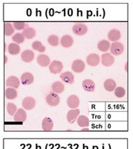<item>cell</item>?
<instances>
[{
	"instance_id": "obj_8",
	"label": "cell",
	"mask_w": 133,
	"mask_h": 149,
	"mask_svg": "<svg viewBox=\"0 0 133 149\" xmlns=\"http://www.w3.org/2000/svg\"><path fill=\"white\" fill-rule=\"evenodd\" d=\"M79 98L76 95H74V94L70 96L68 98V100H67V104H68V106L70 108L76 109L79 107Z\"/></svg>"
},
{
	"instance_id": "obj_3",
	"label": "cell",
	"mask_w": 133,
	"mask_h": 149,
	"mask_svg": "<svg viewBox=\"0 0 133 149\" xmlns=\"http://www.w3.org/2000/svg\"><path fill=\"white\" fill-rule=\"evenodd\" d=\"M124 45L119 42H115L113 44H111V48H110V51H111V54H113L115 56H119L124 51Z\"/></svg>"
},
{
	"instance_id": "obj_13",
	"label": "cell",
	"mask_w": 133,
	"mask_h": 149,
	"mask_svg": "<svg viewBox=\"0 0 133 149\" xmlns=\"http://www.w3.org/2000/svg\"><path fill=\"white\" fill-rule=\"evenodd\" d=\"M14 121L17 122H24L27 118L26 113L23 109H18L14 116Z\"/></svg>"
},
{
	"instance_id": "obj_24",
	"label": "cell",
	"mask_w": 133,
	"mask_h": 149,
	"mask_svg": "<svg viewBox=\"0 0 133 149\" xmlns=\"http://www.w3.org/2000/svg\"><path fill=\"white\" fill-rule=\"evenodd\" d=\"M110 48H111V44H110L109 41L106 40H103L100 41L98 44V50L102 52H106L108 50H109Z\"/></svg>"
},
{
	"instance_id": "obj_7",
	"label": "cell",
	"mask_w": 133,
	"mask_h": 149,
	"mask_svg": "<svg viewBox=\"0 0 133 149\" xmlns=\"http://www.w3.org/2000/svg\"><path fill=\"white\" fill-rule=\"evenodd\" d=\"M101 62L105 67H111L114 64V58L110 54L105 53L101 56Z\"/></svg>"
},
{
	"instance_id": "obj_1",
	"label": "cell",
	"mask_w": 133,
	"mask_h": 149,
	"mask_svg": "<svg viewBox=\"0 0 133 149\" xmlns=\"http://www.w3.org/2000/svg\"><path fill=\"white\" fill-rule=\"evenodd\" d=\"M46 102L49 105L52 106V107L57 106L60 103V97L58 94L52 91L47 96Z\"/></svg>"
},
{
	"instance_id": "obj_26",
	"label": "cell",
	"mask_w": 133,
	"mask_h": 149,
	"mask_svg": "<svg viewBox=\"0 0 133 149\" xmlns=\"http://www.w3.org/2000/svg\"><path fill=\"white\" fill-rule=\"evenodd\" d=\"M22 34H23L24 37L26 39H32V38H34L35 37L36 31L34 29L31 28V27H28V28H26L25 30L23 31Z\"/></svg>"
},
{
	"instance_id": "obj_9",
	"label": "cell",
	"mask_w": 133,
	"mask_h": 149,
	"mask_svg": "<svg viewBox=\"0 0 133 149\" xmlns=\"http://www.w3.org/2000/svg\"><path fill=\"white\" fill-rule=\"evenodd\" d=\"M100 61H101V58L97 54H91L87 57V63L88 65L91 67H95L98 65Z\"/></svg>"
},
{
	"instance_id": "obj_18",
	"label": "cell",
	"mask_w": 133,
	"mask_h": 149,
	"mask_svg": "<svg viewBox=\"0 0 133 149\" xmlns=\"http://www.w3.org/2000/svg\"><path fill=\"white\" fill-rule=\"evenodd\" d=\"M34 75L30 72H25L21 75V81L23 85H30L34 82Z\"/></svg>"
},
{
	"instance_id": "obj_2",
	"label": "cell",
	"mask_w": 133,
	"mask_h": 149,
	"mask_svg": "<svg viewBox=\"0 0 133 149\" xmlns=\"http://www.w3.org/2000/svg\"><path fill=\"white\" fill-rule=\"evenodd\" d=\"M73 32L78 36L84 35L87 32V26L82 23H78L76 24L72 28Z\"/></svg>"
},
{
	"instance_id": "obj_11",
	"label": "cell",
	"mask_w": 133,
	"mask_h": 149,
	"mask_svg": "<svg viewBox=\"0 0 133 149\" xmlns=\"http://www.w3.org/2000/svg\"><path fill=\"white\" fill-rule=\"evenodd\" d=\"M5 84L8 87L13 88H18L20 86V80L15 76H10L6 80Z\"/></svg>"
},
{
	"instance_id": "obj_31",
	"label": "cell",
	"mask_w": 133,
	"mask_h": 149,
	"mask_svg": "<svg viewBox=\"0 0 133 149\" xmlns=\"http://www.w3.org/2000/svg\"><path fill=\"white\" fill-rule=\"evenodd\" d=\"M32 48L34 50H36V51H39V52L40 53L44 52L45 50H46V48H45V47L41 44V42H39V41H35V42H33Z\"/></svg>"
},
{
	"instance_id": "obj_30",
	"label": "cell",
	"mask_w": 133,
	"mask_h": 149,
	"mask_svg": "<svg viewBox=\"0 0 133 149\" xmlns=\"http://www.w3.org/2000/svg\"><path fill=\"white\" fill-rule=\"evenodd\" d=\"M17 107L15 104L13 103L9 102L7 104V111H8V114L10 115L11 116H14L15 114L17 112Z\"/></svg>"
},
{
	"instance_id": "obj_5",
	"label": "cell",
	"mask_w": 133,
	"mask_h": 149,
	"mask_svg": "<svg viewBox=\"0 0 133 149\" xmlns=\"http://www.w3.org/2000/svg\"><path fill=\"white\" fill-rule=\"evenodd\" d=\"M22 105L24 109L27 110H31L34 108L36 105V100L31 97H26L23 99L22 102Z\"/></svg>"
},
{
	"instance_id": "obj_19",
	"label": "cell",
	"mask_w": 133,
	"mask_h": 149,
	"mask_svg": "<svg viewBox=\"0 0 133 149\" xmlns=\"http://www.w3.org/2000/svg\"><path fill=\"white\" fill-rule=\"evenodd\" d=\"M53 121L50 118H48V117H45L41 123V127L44 131H50L53 128Z\"/></svg>"
},
{
	"instance_id": "obj_35",
	"label": "cell",
	"mask_w": 133,
	"mask_h": 149,
	"mask_svg": "<svg viewBox=\"0 0 133 149\" xmlns=\"http://www.w3.org/2000/svg\"><path fill=\"white\" fill-rule=\"evenodd\" d=\"M89 129L88 128H83L82 131H88Z\"/></svg>"
},
{
	"instance_id": "obj_6",
	"label": "cell",
	"mask_w": 133,
	"mask_h": 149,
	"mask_svg": "<svg viewBox=\"0 0 133 149\" xmlns=\"http://www.w3.org/2000/svg\"><path fill=\"white\" fill-rule=\"evenodd\" d=\"M63 66L62 62L59 61H55V60L51 63L49 67L50 71L52 74L60 73L63 70Z\"/></svg>"
},
{
	"instance_id": "obj_28",
	"label": "cell",
	"mask_w": 133,
	"mask_h": 149,
	"mask_svg": "<svg viewBox=\"0 0 133 149\" xmlns=\"http://www.w3.org/2000/svg\"><path fill=\"white\" fill-rule=\"evenodd\" d=\"M4 31L6 36H11L14 33V28L10 22H5L4 24Z\"/></svg>"
},
{
	"instance_id": "obj_33",
	"label": "cell",
	"mask_w": 133,
	"mask_h": 149,
	"mask_svg": "<svg viewBox=\"0 0 133 149\" xmlns=\"http://www.w3.org/2000/svg\"><path fill=\"white\" fill-rule=\"evenodd\" d=\"M13 26L17 30H25L28 28V24L23 21H15L13 23Z\"/></svg>"
},
{
	"instance_id": "obj_29",
	"label": "cell",
	"mask_w": 133,
	"mask_h": 149,
	"mask_svg": "<svg viewBox=\"0 0 133 149\" xmlns=\"http://www.w3.org/2000/svg\"><path fill=\"white\" fill-rule=\"evenodd\" d=\"M48 42L52 46H58L59 45V37L57 35L52 34V35L49 36L48 38Z\"/></svg>"
},
{
	"instance_id": "obj_20",
	"label": "cell",
	"mask_w": 133,
	"mask_h": 149,
	"mask_svg": "<svg viewBox=\"0 0 133 149\" xmlns=\"http://www.w3.org/2000/svg\"><path fill=\"white\" fill-rule=\"evenodd\" d=\"M108 38L113 42H117L121 38V32L117 29H111L108 32Z\"/></svg>"
},
{
	"instance_id": "obj_12",
	"label": "cell",
	"mask_w": 133,
	"mask_h": 149,
	"mask_svg": "<svg viewBox=\"0 0 133 149\" xmlns=\"http://www.w3.org/2000/svg\"><path fill=\"white\" fill-rule=\"evenodd\" d=\"M61 79L67 84H72L74 82V75L69 71L63 72L60 76Z\"/></svg>"
},
{
	"instance_id": "obj_23",
	"label": "cell",
	"mask_w": 133,
	"mask_h": 149,
	"mask_svg": "<svg viewBox=\"0 0 133 149\" xmlns=\"http://www.w3.org/2000/svg\"><path fill=\"white\" fill-rule=\"evenodd\" d=\"M104 88L108 91H113L116 88V84L113 79H107L104 82Z\"/></svg>"
},
{
	"instance_id": "obj_36",
	"label": "cell",
	"mask_w": 133,
	"mask_h": 149,
	"mask_svg": "<svg viewBox=\"0 0 133 149\" xmlns=\"http://www.w3.org/2000/svg\"><path fill=\"white\" fill-rule=\"evenodd\" d=\"M125 69H126V71H127V64H126V67H125Z\"/></svg>"
},
{
	"instance_id": "obj_17",
	"label": "cell",
	"mask_w": 133,
	"mask_h": 149,
	"mask_svg": "<svg viewBox=\"0 0 133 149\" xmlns=\"http://www.w3.org/2000/svg\"><path fill=\"white\" fill-rule=\"evenodd\" d=\"M61 44L64 48H70L74 44L73 37L70 35H68V34L63 36L62 38L61 39Z\"/></svg>"
},
{
	"instance_id": "obj_16",
	"label": "cell",
	"mask_w": 133,
	"mask_h": 149,
	"mask_svg": "<svg viewBox=\"0 0 133 149\" xmlns=\"http://www.w3.org/2000/svg\"><path fill=\"white\" fill-rule=\"evenodd\" d=\"M34 58V53L31 50H25L21 54V59L24 62L29 63Z\"/></svg>"
},
{
	"instance_id": "obj_27",
	"label": "cell",
	"mask_w": 133,
	"mask_h": 149,
	"mask_svg": "<svg viewBox=\"0 0 133 149\" xmlns=\"http://www.w3.org/2000/svg\"><path fill=\"white\" fill-rule=\"evenodd\" d=\"M21 51V48L18 44L10 43L8 46V52L11 55H17Z\"/></svg>"
},
{
	"instance_id": "obj_34",
	"label": "cell",
	"mask_w": 133,
	"mask_h": 149,
	"mask_svg": "<svg viewBox=\"0 0 133 149\" xmlns=\"http://www.w3.org/2000/svg\"><path fill=\"white\" fill-rule=\"evenodd\" d=\"M126 94V91L123 87H117L116 89L114 90V94L118 98H121V97H124Z\"/></svg>"
},
{
	"instance_id": "obj_21",
	"label": "cell",
	"mask_w": 133,
	"mask_h": 149,
	"mask_svg": "<svg viewBox=\"0 0 133 149\" xmlns=\"http://www.w3.org/2000/svg\"><path fill=\"white\" fill-rule=\"evenodd\" d=\"M64 89H65V86H64L63 84L61 81H56V82L52 84V90L56 94H61V93L63 92Z\"/></svg>"
},
{
	"instance_id": "obj_4",
	"label": "cell",
	"mask_w": 133,
	"mask_h": 149,
	"mask_svg": "<svg viewBox=\"0 0 133 149\" xmlns=\"http://www.w3.org/2000/svg\"><path fill=\"white\" fill-rule=\"evenodd\" d=\"M71 68L74 72L76 73H81L85 69V64L84 61L81 59H76L73 61Z\"/></svg>"
},
{
	"instance_id": "obj_32",
	"label": "cell",
	"mask_w": 133,
	"mask_h": 149,
	"mask_svg": "<svg viewBox=\"0 0 133 149\" xmlns=\"http://www.w3.org/2000/svg\"><path fill=\"white\" fill-rule=\"evenodd\" d=\"M12 40L18 44L23 43L25 40V37L23 34H21V33H17V34H14L12 37Z\"/></svg>"
},
{
	"instance_id": "obj_14",
	"label": "cell",
	"mask_w": 133,
	"mask_h": 149,
	"mask_svg": "<svg viewBox=\"0 0 133 149\" xmlns=\"http://www.w3.org/2000/svg\"><path fill=\"white\" fill-rule=\"evenodd\" d=\"M37 63L39 66L42 67H46L50 65V59L49 56L44 54H41V55L38 56L37 59Z\"/></svg>"
},
{
	"instance_id": "obj_10",
	"label": "cell",
	"mask_w": 133,
	"mask_h": 149,
	"mask_svg": "<svg viewBox=\"0 0 133 149\" xmlns=\"http://www.w3.org/2000/svg\"><path fill=\"white\" fill-rule=\"evenodd\" d=\"M80 113V110L79 109H72L69 110L67 113V120L70 124H74L76 120H77L78 116Z\"/></svg>"
},
{
	"instance_id": "obj_22",
	"label": "cell",
	"mask_w": 133,
	"mask_h": 149,
	"mask_svg": "<svg viewBox=\"0 0 133 149\" xmlns=\"http://www.w3.org/2000/svg\"><path fill=\"white\" fill-rule=\"evenodd\" d=\"M5 94L6 98L8 99V100H15L18 97V93H17L15 88H10V87L5 89Z\"/></svg>"
},
{
	"instance_id": "obj_37",
	"label": "cell",
	"mask_w": 133,
	"mask_h": 149,
	"mask_svg": "<svg viewBox=\"0 0 133 149\" xmlns=\"http://www.w3.org/2000/svg\"><path fill=\"white\" fill-rule=\"evenodd\" d=\"M5 63L7 62V57H6V56H5Z\"/></svg>"
},
{
	"instance_id": "obj_15",
	"label": "cell",
	"mask_w": 133,
	"mask_h": 149,
	"mask_svg": "<svg viewBox=\"0 0 133 149\" xmlns=\"http://www.w3.org/2000/svg\"><path fill=\"white\" fill-rule=\"evenodd\" d=\"M82 87L86 91H88V92H93L95 89V84L92 80L86 79L83 81Z\"/></svg>"
},
{
	"instance_id": "obj_25",
	"label": "cell",
	"mask_w": 133,
	"mask_h": 149,
	"mask_svg": "<svg viewBox=\"0 0 133 149\" xmlns=\"http://www.w3.org/2000/svg\"><path fill=\"white\" fill-rule=\"evenodd\" d=\"M77 123L79 127L85 128V127H88L90 124V120L85 116H79L77 118Z\"/></svg>"
}]
</instances>
